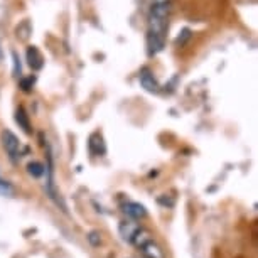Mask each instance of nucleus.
<instances>
[{
  "label": "nucleus",
  "instance_id": "6e6552de",
  "mask_svg": "<svg viewBox=\"0 0 258 258\" xmlns=\"http://www.w3.org/2000/svg\"><path fill=\"white\" fill-rule=\"evenodd\" d=\"M140 250L147 258H164V251L160 250V246L157 243H154V240H149L147 243H144L140 246Z\"/></svg>",
  "mask_w": 258,
  "mask_h": 258
},
{
  "label": "nucleus",
  "instance_id": "423d86ee",
  "mask_svg": "<svg viewBox=\"0 0 258 258\" xmlns=\"http://www.w3.org/2000/svg\"><path fill=\"white\" fill-rule=\"evenodd\" d=\"M88 149L91 155H96V157H101L105 152H106V147H105V142H103V137L100 134H93L90 137V142H88Z\"/></svg>",
  "mask_w": 258,
  "mask_h": 258
},
{
  "label": "nucleus",
  "instance_id": "9b49d317",
  "mask_svg": "<svg viewBox=\"0 0 258 258\" xmlns=\"http://www.w3.org/2000/svg\"><path fill=\"white\" fill-rule=\"evenodd\" d=\"M27 172L31 174L32 177H41V176H44L46 167L41 162H31L27 165Z\"/></svg>",
  "mask_w": 258,
  "mask_h": 258
},
{
  "label": "nucleus",
  "instance_id": "20e7f679",
  "mask_svg": "<svg viewBox=\"0 0 258 258\" xmlns=\"http://www.w3.org/2000/svg\"><path fill=\"white\" fill-rule=\"evenodd\" d=\"M26 57H27V64L31 66L34 71H39L42 66H44V57H42L41 51H39L36 46H29L27 47Z\"/></svg>",
  "mask_w": 258,
  "mask_h": 258
},
{
  "label": "nucleus",
  "instance_id": "ddd939ff",
  "mask_svg": "<svg viewBox=\"0 0 258 258\" xmlns=\"http://www.w3.org/2000/svg\"><path fill=\"white\" fill-rule=\"evenodd\" d=\"M34 81H36V78H34V76L22 78V80H21V88H22V91H31L32 86H34Z\"/></svg>",
  "mask_w": 258,
  "mask_h": 258
},
{
  "label": "nucleus",
  "instance_id": "f257e3e1",
  "mask_svg": "<svg viewBox=\"0 0 258 258\" xmlns=\"http://www.w3.org/2000/svg\"><path fill=\"white\" fill-rule=\"evenodd\" d=\"M169 14H170V0L152 2V9H150V16H149V31H147V49L150 56L157 54V52L164 49Z\"/></svg>",
  "mask_w": 258,
  "mask_h": 258
},
{
  "label": "nucleus",
  "instance_id": "f03ea898",
  "mask_svg": "<svg viewBox=\"0 0 258 258\" xmlns=\"http://www.w3.org/2000/svg\"><path fill=\"white\" fill-rule=\"evenodd\" d=\"M0 139H2V147L6 149V152L9 154V159H11L12 162H17L19 149H21L19 139L11 132V130H4L2 135H0Z\"/></svg>",
  "mask_w": 258,
  "mask_h": 258
},
{
  "label": "nucleus",
  "instance_id": "f8f14e48",
  "mask_svg": "<svg viewBox=\"0 0 258 258\" xmlns=\"http://www.w3.org/2000/svg\"><path fill=\"white\" fill-rule=\"evenodd\" d=\"M14 186L7 181H0V196H14Z\"/></svg>",
  "mask_w": 258,
  "mask_h": 258
},
{
  "label": "nucleus",
  "instance_id": "0eeeda50",
  "mask_svg": "<svg viewBox=\"0 0 258 258\" xmlns=\"http://www.w3.org/2000/svg\"><path fill=\"white\" fill-rule=\"evenodd\" d=\"M139 80H140V85H142L147 91H150V93H157L159 91V83L149 70H144L142 73H140Z\"/></svg>",
  "mask_w": 258,
  "mask_h": 258
},
{
  "label": "nucleus",
  "instance_id": "4468645a",
  "mask_svg": "<svg viewBox=\"0 0 258 258\" xmlns=\"http://www.w3.org/2000/svg\"><path fill=\"white\" fill-rule=\"evenodd\" d=\"M88 240H90V243L93 246H98L100 243H101V238H100V233L98 231H91L90 235H88Z\"/></svg>",
  "mask_w": 258,
  "mask_h": 258
},
{
  "label": "nucleus",
  "instance_id": "1a4fd4ad",
  "mask_svg": "<svg viewBox=\"0 0 258 258\" xmlns=\"http://www.w3.org/2000/svg\"><path fill=\"white\" fill-rule=\"evenodd\" d=\"M16 121L19 123V126L24 130L26 134H31L32 132V128H31V121H29V115L26 113V110L22 108H17L16 111Z\"/></svg>",
  "mask_w": 258,
  "mask_h": 258
},
{
  "label": "nucleus",
  "instance_id": "39448f33",
  "mask_svg": "<svg viewBox=\"0 0 258 258\" xmlns=\"http://www.w3.org/2000/svg\"><path fill=\"white\" fill-rule=\"evenodd\" d=\"M121 211H123L128 218H132V220H142V218L147 216L145 208L139 203H126L121 206Z\"/></svg>",
  "mask_w": 258,
  "mask_h": 258
},
{
  "label": "nucleus",
  "instance_id": "7ed1b4c3",
  "mask_svg": "<svg viewBox=\"0 0 258 258\" xmlns=\"http://www.w3.org/2000/svg\"><path fill=\"white\" fill-rule=\"evenodd\" d=\"M118 231H120V236L123 238L125 241L132 243L134 238L137 236V233L140 231V225L134 221H121L118 226Z\"/></svg>",
  "mask_w": 258,
  "mask_h": 258
},
{
  "label": "nucleus",
  "instance_id": "2eb2a0df",
  "mask_svg": "<svg viewBox=\"0 0 258 258\" xmlns=\"http://www.w3.org/2000/svg\"><path fill=\"white\" fill-rule=\"evenodd\" d=\"M12 57H14V75L19 76L21 75V62H19V57L16 52H12Z\"/></svg>",
  "mask_w": 258,
  "mask_h": 258
},
{
  "label": "nucleus",
  "instance_id": "9d476101",
  "mask_svg": "<svg viewBox=\"0 0 258 258\" xmlns=\"http://www.w3.org/2000/svg\"><path fill=\"white\" fill-rule=\"evenodd\" d=\"M31 32H32V27H31V24H29V21H24L21 26L16 29V36L17 39H21V41H27Z\"/></svg>",
  "mask_w": 258,
  "mask_h": 258
}]
</instances>
